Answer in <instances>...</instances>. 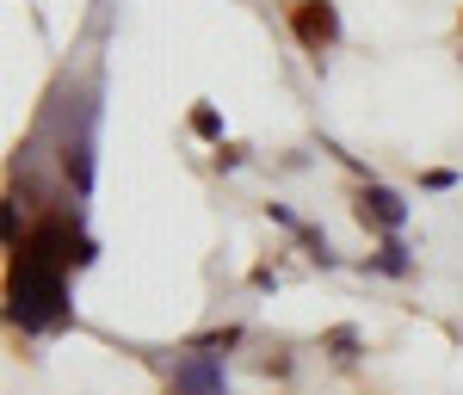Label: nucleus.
<instances>
[{"label":"nucleus","instance_id":"f257e3e1","mask_svg":"<svg viewBox=\"0 0 463 395\" xmlns=\"http://www.w3.org/2000/svg\"><path fill=\"white\" fill-rule=\"evenodd\" d=\"M13 322L25 334H50V327L69 322V272L62 266H43V259H13Z\"/></svg>","mask_w":463,"mask_h":395},{"label":"nucleus","instance_id":"f03ea898","mask_svg":"<svg viewBox=\"0 0 463 395\" xmlns=\"http://www.w3.org/2000/svg\"><path fill=\"white\" fill-rule=\"evenodd\" d=\"M290 32H297V43L303 50H327L334 37H340V13H334V0H297L290 6Z\"/></svg>","mask_w":463,"mask_h":395},{"label":"nucleus","instance_id":"7ed1b4c3","mask_svg":"<svg viewBox=\"0 0 463 395\" xmlns=\"http://www.w3.org/2000/svg\"><path fill=\"white\" fill-rule=\"evenodd\" d=\"M174 395H222V364L216 353H192L174 364Z\"/></svg>","mask_w":463,"mask_h":395},{"label":"nucleus","instance_id":"20e7f679","mask_svg":"<svg viewBox=\"0 0 463 395\" xmlns=\"http://www.w3.org/2000/svg\"><path fill=\"white\" fill-rule=\"evenodd\" d=\"M358 216H364V222H383V229H395V222H402V198H395V192H383V185H371V192H364V198H358Z\"/></svg>","mask_w":463,"mask_h":395},{"label":"nucleus","instance_id":"39448f33","mask_svg":"<svg viewBox=\"0 0 463 395\" xmlns=\"http://www.w3.org/2000/svg\"><path fill=\"white\" fill-rule=\"evenodd\" d=\"M377 266H383V272H408V253H402V248H395V241H390V248H383V259H377Z\"/></svg>","mask_w":463,"mask_h":395}]
</instances>
